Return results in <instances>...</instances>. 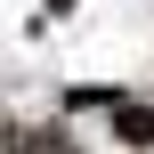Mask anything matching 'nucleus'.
Masks as SVG:
<instances>
[{"mask_svg": "<svg viewBox=\"0 0 154 154\" xmlns=\"http://www.w3.org/2000/svg\"><path fill=\"white\" fill-rule=\"evenodd\" d=\"M122 130H138V138L154 146V114H122Z\"/></svg>", "mask_w": 154, "mask_h": 154, "instance_id": "1", "label": "nucleus"}]
</instances>
